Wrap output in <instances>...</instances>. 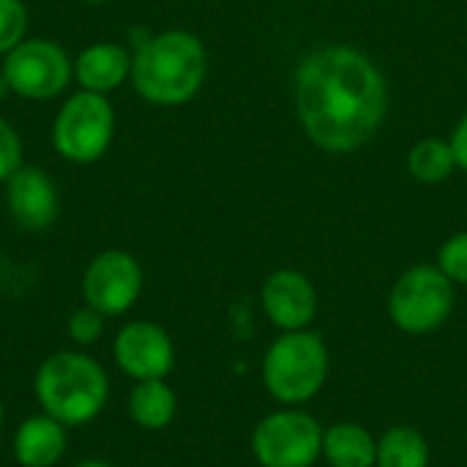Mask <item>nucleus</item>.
Here are the masks:
<instances>
[{
    "mask_svg": "<svg viewBox=\"0 0 467 467\" xmlns=\"http://www.w3.org/2000/svg\"><path fill=\"white\" fill-rule=\"evenodd\" d=\"M296 109L306 137L326 153H353L383 126L389 85L378 63L345 44L309 52L296 71Z\"/></svg>",
    "mask_w": 467,
    "mask_h": 467,
    "instance_id": "nucleus-1",
    "label": "nucleus"
},
{
    "mask_svg": "<svg viewBox=\"0 0 467 467\" xmlns=\"http://www.w3.org/2000/svg\"><path fill=\"white\" fill-rule=\"evenodd\" d=\"M68 446L66 427L47 413L25 419L11 441V451L19 467H55Z\"/></svg>",
    "mask_w": 467,
    "mask_h": 467,
    "instance_id": "nucleus-14",
    "label": "nucleus"
},
{
    "mask_svg": "<svg viewBox=\"0 0 467 467\" xmlns=\"http://www.w3.org/2000/svg\"><path fill=\"white\" fill-rule=\"evenodd\" d=\"M3 424H5V408H3V402H0V430H3Z\"/></svg>",
    "mask_w": 467,
    "mask_h": 467,
    "instance_id": "nucleus-26",
    "label": "nucleus"
},
{
    "mask_svg": "<svg viewBox=\"0 0 467 467\" xmlns=\"http://www.w3.org/2000/svg\"><path fill=\"white\" fill-rule=\"evenodd\" d=\"M5 211L11 222L27 233H44L60 213V192L41 167L22 164L5 183Z\"/></svg>",
    "mask_w": 467,
    "mask_h": 467,
    "instance_id": "nucleus-11",
    "label": "nucleus"
},
{
    "mask_svg": "<svg viewBox=\"0 0 467 467\" xmlns=\"http://www.w3.org/2000/svg\"><path fill=\"white\" fill-rule=\"evenodd\" d=\"M408 170L419 183H443L457 170V159L449 140L427 137L419 140L408 153Z\"/></svg>",
    "mask_w": 467,
    "mask_h": 467,
    "instance_id": "nucleus-18",
    "label": "nucleus"
},
{
    "mask_svg": "<svg viewBox=\"0 0 467 467\" xmlns=\"http://www.w3.org/2000/svg\"><path fill=\"white\" fill-rule=\"evenodd\" d=\"M74 467H115V465L101 462V460H85V462H79V465H74Z\"/></svg>",
    "mask_w": 467,
    "mask_h": 467,
    "instance_id": "nucleus-24",
    "label": "nucleus"
},
{
    "mask_svg": "<svg viewBox=\"0 0 467 467\" xmlns=\"http://www.w3.org/2000/svg\"><path fill=\"white\" fill-rule=\"evenodd\" d=\"M142 265L123 249L99 252L82 274V298L104 317H120L142 296Z\"/></svg>",
    "mask_w": 467,
    "mask_h": 467,
    "instance_id": "nucleus-9",
    "label": "nucleus"
},
{
    "mask_svg": "<svg viewBox=\"0 0 467 467\" xmlns=\"http://www.w3.org/2000/svg\"><path fill=\"white\" fill-rule=\"evenodd\" d=\"M323 460L331 467H375L378 438L356 421L331 424L323 430Z\"/></svg>",
    "mask_w": 467,
    "mask_h": 467,
    "instance_id": "nucleus-15",
    "label": "nucleus"
},
{
    "mask_svg": "<svg viewBox=\"0 0 467 467\" xmlns=\"http://www.w3.org/2000/svg\"><path fill=\"white\" fill-rule=\"evenodd\" d=\"M8 90L25 101H49L74 82V57L52 38H25L0 66Z\"/></svg>",
    "mask_w": 467,
    "mask_h": 467,
    "instance_id": "nucleus-7",
    "label": "nucleus"
},
{
    "mask_svg": "<svg viewBox=\"0 0 467 467\" xmlns=\"http://www.w3.org/2000/svg\"><path fill=\"white\" fill-rule=\"evenodd\" d=\"M79 3H85V5H104V3H109V0H79Z\"/></svg>",
    "mask_w": 467,
    "mask_h": 467,
    "instance_id": "nucleus-25",
    "label": "nucleus"
},
{
    "mask_svg": "<svg viewBox=\"0 0 467 467\" xmlns=\"http://www.w3.org/2000/svg\"><path fill=\"white\" fill-rule=\"evenodd\" d=\"M115 107L109 96L74 90L52 120V148L68 164H96L107 156L115 140Z\"/></svg>",
    "mask_w": 467,
    "mask_h": 467,
    "instance_id": "nucleus-5",
    "label": "nucleus"
},
{
    "mask_svg": "<svg viewBox=\"0 0 467 467\" xmlns=\"http://www.w3.org/2000/svg\"><path fill=\"white\" fill-rule=\"evenodd\" d=\"M252 454L260 467H312L323 457V427L306 410H274L257 421Z\"/></svg>",
    "mask_w": 467,
    "mask_h": 467,
    "instance_id": "nucleus-8",
    "label": "nucleus"
},
{
    "mask_svg": "<svg viewBox=\"0 0 467 467\" xmlns=\"http://www.w3.org/2000/svg\"><path fill=\"white\" fill-rule=\"evenodd\" d=\"M438 268L454 282L467 285V230L451 235L441 249H438Z\"/></svg>",
    "mask_w": 467,
    "mask_h": 467,
    "instance_id": "nucleus-21",
    "label": "nucleus"
},
{
    "mask_svg": "<svg viewBox=\"0 0 467 467\" xmlns=\"http://www.w3.org/2000/svg\"><path fill=\"white\" fill-rule=\"evenodd\" d=\"M260 304L268 323L279 331H304L317 315V290L306 274L279 268L263 282Z\"/></svg>",
    "mask_w": 467,
    "mask_h": 467,
    "instance_id": "nucleus-12",
    "label": "nucleus"
},
{
    "mask_svg": "<svg viewBox=\"0 0 467 467\" xmlns=\"http://www.w3.org/2000/svg\"><path fill=\"white\" fill-rule=\"evenodd\" d=\"M22 137L8 118L0 115V183H5L22 167Z\"/></svg>",
    "mask_w": 467,
    "mask_h": 467,
    "instance_id": "nucleus-22",
    "label": "nucleus"
},
{
    "mask_svg": "<svg viewBox=\"0 0 467 467\" xmlns=\"http://www.w3.org/2000/svg\"><path fill=\"white\" fill-rule=\"evenodd\" d=\"M375 467H430V443L416 427H391L378 438Z\"/></svg>",
    "mask_w": 467,
    "mask_h": 467,
    "instance_id": "nucleus-17",
    "label": "nucleus"
},
{
    "mask_svg": "<svg viewBox=\"0 0 467 467\" xmlns=\"http://www.w3.org/2000/svg\"><path fill=\"white\" fill-rule=\"evenodd\" d=\"M107 328V317L101 312H96L93 306H79L68 315L66 320V334L77 348H90L104 337Z\"/></svg>",
    "mask_w": 467,
    "mask_h": 467,
    "instance_id": "nucleus-20",
    "label": "nucleus"
},
{
    "mask_svg": "<svg viewBox=\"0 0 467 467\" xmlns=\"http://www.w3.org/2000/svg\"><path fill=\"white\" fill-rule=\"evenodd\" d=\"M454 312V282L438 265L408 268L389 293L391 323L410 337H424L446 326Z\"/></svg>",
    "mask_w": 467,
    "mask_h": 467,
    "instance_id": "nucleus-6",
    "label": "nucleus"
},
{
    "mask_svg": "<svg viewBox=\"0 0 467 467\" xmlns=\"http://www.w3.org/2000/svg\"><path fill=\"white\" fill-rule=\"evenodd\" d=\"M451 150H454V159H457V167L467 172V112L462 115V120L457 123L454 134H451Z\"/></svg>",
    "mask_w": 467,
    "mask_h": 467,
    "instance_id": "nucleus-23",
    "label": "nucleus"
},
{
    "mask_svg": "<svg viewBox=\"0 0 467 467\" xmlns=\"http://www.w3.org/2000/svg\"><path fill=\"white\" fill-rule=\"evenodd\" d=\"M178 394L167 380H140L129 394V416L140 430L161 432L175 421Z\"/></svg>",
    "mask_w": 467,
    "mask_h": 467,
    "instance_id": "nucleus-16",
    "label": "nucleus"
},
{
    "mask_svg": "<svg viewBox=\"0 0 467 467\" xmlns=\"http://www.w3.org/2000/svg\"><path fill=\"white\" fill-rule=\"evenodd\" d=\"M33 397L41 413L66 430L96 421L109 400L107 369L82 350H60L47 356L33 378Z\"/></svg>",
    "mask_w": 467,
    "mask_h": 467,
    "instance_id": "nucleus-3",
    "label": "nucleus"
},
{
    "mask_svg": "<svg viewBox=\"0 0 467 467\" xmlns=\"http://www.w3.org/2000/svg\"><path fill=\"white\" fill-rule=\"evenodd\" d=\"M112 358L118 369L134 383L167 380V375L175 369V345L164 326L150 320H131L115 334Z\"/></svg>",
    "mask_w": 467,
    "mask_h": 467,
    "instance_id": "nucleus-10",
    "label": "nucleus"
},
{
    "mask_svg": "<svg viewBox=\"0 0 467 467\" xmlns=\"http://www.w3.org/2000/svg\"><path fill=\"white\" fill-rule=\"evenodd\" d=\"M208 77L205 44L189 30H161L145 36L131 52V85L153 107H181L192 101Z\"/></svg>",
    "mask_w": 467,
    "mask_h": 467,
    "instance_id": "nucleus-2",
    "label": "nucleus"
},
{
    "mask_svg": "<svg viewBox=\"0 0 467 467\" xmlns=\"http://www.w3.org/2000/svg\"><path fill=\"white\" fill-rule=\"evenodd\" d=\"M27 22L25 0H0V60L27 38Z\"/></svg>",
    "mask_w": 467,
    "mask_h": 467,
    "instance_id": "nucleus-19",
    "label": "nucleus"
},
{
    "mask_svg": "<svg viewBox=\"0 0 467 467\" xmlns=\"http://www.w3.org/2000/svg\"><path fill=\"white\" fill-rule=\"evenodd\" d=\"M131 79V52L118 41H93L74 57L79 90L109 96Z\"/></svg>",
    "mask_w": 467,
    "mask_h": 467,
    "instance_id": "nucleus-13",
    "label": "nucleus"
},
{
    "mask_svg": "<svg viewBox=\"0 0 467 467\" xmlns=\"http://www.w3.org/2000/svg\"><path fill=\"white\" fill-rule=\"evenodd\" d=\"M331 369V356L317 331H282L263 358V386L265 391L287 405H304L315 400Z\"/></svg>",
    "mask_w": 467,
    "mask_h": 467,
    "instance_id": "nucleus-4",
    "label": "nucleus"
}]
</instances>
